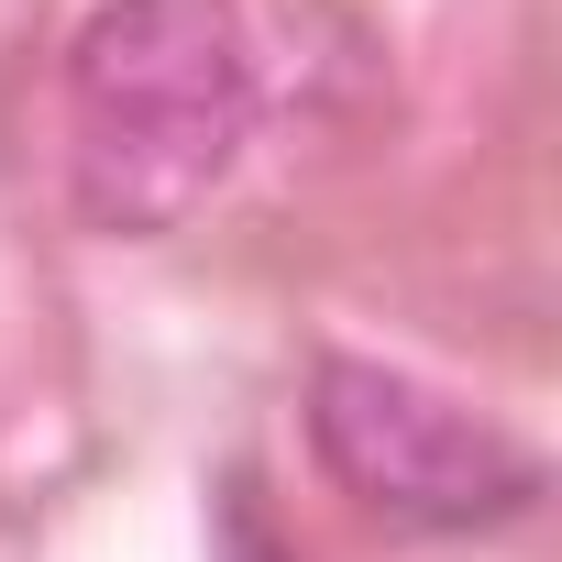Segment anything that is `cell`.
<instances>
[{"label": "cell", "instance_id": "cell-1", "mask_svg": "<svg viewBox=\"0 0 562 562\" xmlns=\"http://www.w3.org/2000/svg\"><path fill=\"white\" fill-rule=\"evenodd\" d=\"M254 45L232 0H100L67 45V188L111 243H155L232 177Z\"/></svg>", "mask_w": 562, "mask_h": 562}, {"label": "cell", "instance_id": "cell-2", "mask_svg": "<svg viewBox=\"0 0 562 562\" xmlns=\"http://www.w3.org/2000/svg\"><path fill=\"white\" fill-rule=\"evenodd\" d=\"M310 441L331 463V485L397 529H496L540 496V452L507 441L496 419H474L463 397L364 364V353H321L310 375Z\"/></svg>", "mask_w": 562, "mask_h": 562}]
</instances>
